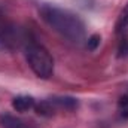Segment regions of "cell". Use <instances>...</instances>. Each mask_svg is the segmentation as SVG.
Returning a JSON list of instances; mask_svg holds the SVG:
<instances>
[{"mask_svg":"<svg viewBox=\"0 0 128 128\" xmlns=\"http://www.w3.org/2000/svg\"><path fill=\"white\" fill-rule=\"evenodd\" d=\"M39 14L52 30H55L63 37L74 43H80L85 39V22L74 12L54 4H43L39 9Z\"/></svg>","mask_w":128,"mask_h":128,"instance_id":"obj_1","label":"cell"},{"mask_svg":"<svg viewBox=\"0 0 128 128\" xmlns=\"http://www.w3.org/2000/svg\"><path fill=\"white\" fill-rule=\"evenodd\" d=\"M26 60L33 70V73L42 79H48L54 73V60L49 54V51L37 43L30 42L26 46Z\"/></svg>","mask_w":128,"mask_h":128,"instance_id":"obj_2","label":"cell"},{"mask_svg":"<svg viewBox=\"0 0 128 128\" xmlns=\"http://www.w3.org/2000/svg\"><path fill=\"white\" fill-rule=\"evenodd\" d=\"M24 40L21 30L9 20L0 15V51H12Z\"/></svg>","mask_w":128,"mask_h":128,"instance_id":"obj_3","label":"cell"},{"mask_svg":"<svg viewBox=\"0 0 128 128\" xmlns=\"http://www.w3.org/2000/svg\"><path fill=\"white\" fill-rule=\"evenodd\" d=\"M78 107V100L72 97H54L40 101L36 106V110L39 115L51 116L57 110H74Z\"/></svg>","mask_w":128,"mask_h":128,"instance_id":"obj_4","label":"cell"},{"mask_svg":"<svg viewBox=\"0 0 128 128\" xmlns=\"http://www.w3.org/2000/svg\"><path fill=\"white\" fill-rule=\"evenodd\" d=\"M0 125L3 128H32L22 119H20L16 116H12V115H8V113L0 116Z\"/></svg>","mask_w":128,"mask_h":128,"instance_id":"obj_5","label":"cell"},{"mask_svg":"<svg viewBox=\"0 0 128 128\" xmlns=\"http://www.w3.org/2000/svg\"><path fill=\"white\" fill-rule=\"evenodd\" d=\"M12 106L16 112H27L28 109L34 107V98L30 96H18L14 98Z\"/></svg>","mask_w":128,"mask_h":128,"instance_id":"obj_6","label":"cell"},{"mask_svg":"<svg viewBox=\"0 0 128 128\" xmlns=\"http://www.w3.org/2000/svg\"><path fill=\"white\" fill-rule=\"evenodd\" d=\"M127 32H128V3L127 6L122 9V12L119 14L118 21H116V33L118 34H124Z\"/></svg>","mask_w":128,"mask_h":128,"instance_id":"obj_7","label":"cell"},{"mask_svg":"<svg viewBox=\"0 0 128 128\" xmlns=\"http://www.w3.org/2000/svg\"><path fill=\"white\" fill-rule=\"evenodd\" d=\"M118 107H119L121 116L128 118V94L124 96V97H121V100H119V103H118Z\"/></svg>","mask_w":128,"mask_h":128,"instance_id":"obj_8","label":"cell"},{"mask_svg":"<svg viewBox=\"0 0 128 128\" xmlns=\"http://www.w3.org/2000/svg\"><path fill=\"white\" fill-rule=\"evenodd\" d=\"M98 43H100V37L98 36H91L90 40H88V48L90 49H96L98 46Z\"/></svg>","mask_w":128,"mask_h":128,"instance_id":"obj_9","label":"cell"}]
</instances>
